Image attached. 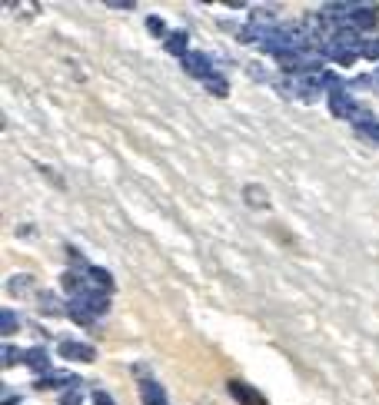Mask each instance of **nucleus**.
<instances>
[{"label": "nucleus", "instance_id": "nucleus-21", "mask_svg": "<svg viewBox=\"0 0 379 405\" xmlns=\"http://www.w3.org/2000/svg\"><path fill=\"white\" fill-rule=\"evenodd\" d=\"M363 57L366 60H379V44H363Z\"/></svg>", "mask_w": 379, "mask_h": 405}, {"label": "nucleus", "instance_id": "nucleus-15", "mask_svg": "<svg viewBox=\"0 0 379 405\" xmlns=\"http://www.w3.org/2000/svg\"><path fill=\"white\" fill-rule=\"evenodd\" d=\"M61 283H63V289H67V292H74L76 299H80V296L87 292V289H83V279H80V276H76L74 270H70V272H63V279H61Z\"/></svg>", "mask_w": 379, "mask_h": 405}, {"label": "nucleus", "instance_id": "nucleus-4", "mask_svg": "<svg viewBox=\"0 0 379 405\" xmlns=\"http://www.w3.org/2000/svg\"><path fill=\"white\" fill-rule=\"evenodd\" d=\"M330 110H333L336 117H343V120H353L360 106H356V104H353V100L346 97V93L339 90V93H330Z\"/></svg>", "mask_w": 379, "mask_h": 405}, {"label": "nucleus", "instance_id": "nucleus-3", "mask_svg": "<svg viewBox=\"0 0 379 405\" xmlns=\"http://www.w3.org/2000/svg\"><path fill=\"white\" fill-rule=\"evenodd\" d=\"M61 356L70 362H93L97 359L93 345H83V342H61Z\"/></svg>", "mask_w": 379, "mask_h": 405}, {"label": "nucleus", "instance_id": "nucleus-20", "mask_svg": "<svg viewBox=\"0 0 379 405\" xmlns=\"http://www.w3.org/2000/svg\"><path fill=\"white\" fill-rule=\"evenodd\" d=\"M61 405H83V395H80V389H74V392H67L61 399Z\"/></svg>", "mask_w": 379, "mask_h": 405}, {"label": "nucleus", "instance_id": "nucleus-11", "mask_svg": "<svg viewBox=\"0 0 379 405\" xmlns=\"http://www.w3.org/2000/svg\"><path fill=\"white\" fill-rule=\"evenodd\" d=\"M24 362L31 365L33 372H44V369H50V359H47L44 349H27V352H24Z\"/></svg>", "mask_w": 379, "mask_h": 405}, {"label": "nucleus", "instance_id": "nucleus-6", "mask_svg": "<svg viewBox=\"0 0 379 405\" xmlns=\"http://www.w3.org/2000/svg\"><path fill=\"white\" fill-rule=\"evenodd\" d=\"M243 199H246V206H253V210H266V206H270V193H266L259 183H250V186L243 190Z\"/></svg>", "mask_w": 379, "mask_h": 405}, {"label": "nucleus", "instance_id": "nucleus-7", "mask_svg": "<svg viewBox=\"0 0 379 405\" xmlns=\"http://www.w3.org/2000/svg\"><path fill=\"white\" fill-rule=\"evenodd\" d=\"M229 392H233V399H236V402H243V405H266L257 395V389H250L246 382H236V379H233V382H229Z\"/></svg>", "mask_w": 379, "mask_h": 405}, {"label": "nucleus", "instance_id": "nucleus-18", "mask_svg": "<svg viewBox=\"0 0 379 405\" xmlns=\"http://www.w3.org/2000/svg\"><path fill=\"white\" fill-rule=\"evenodd\" d=\"M207 90L216 93V97H227L229 87H227V80H220V76H210V80H207Z\"/></svg>", "mask_w": 379, "mask_h": 405}, {"label": "nucleus", "instance_id": "nucleus-13", "mask_svg": "<svg viewBox=\"0 0 379 405\" xmlns=\"http://www.w3.org/2000/svg\"><path fill=\"white\" fill-rule=\"evenodd\" d=\"M143 405H167V395L156 382H143Z\"/></svg>", "mask_w": 379, "mask_h": 405}, {"label": "nucleus", "instance_id": "nucleus-12", "mask_svg": "<svg viewBox=\"0 0 379 405\" xmlns=\"http://www.w3.org/2000/svg\"><path fill=\"white\" fill-rule=\"evenodd\" d=\"M57 386H74V375L54 372V375H44V379H37V389H57Z\"/></svg>", "mask_w": 379, "mask_h": 405}, {"label": "nucleus", "instance_id": "nucleus-14", "mask_svg": "<svg viewBox=\"0 0 379 405\" xmlns=\"http://www.w3.org/2000/svg\"><path fill=\"white\" fill-rule=\"evenodd\" d=\"M17 326H20V322H17V313L0 309V336H3V339H10V336L17 332Z\"/></svg>", "mask_w": 379, "mask_h": 405}, {"label": "nucleus", "instance_id": "nucleus-5", "mask_svg": "<svg viewBox=\"0 0 379 405\" xmlns=\"http://www.w3.org/2000/svg\"><path fill=\"white\" fill-rule=\"evenodd\" d=\"M353 123H356V130L366 136V140H373V143H379V120L376 117H369L366 110H356V117H353Z\"/></svg>", "mask_w": 379, "mask_h": 405}, {"label": "nucleus", "instance_id": "nucleus-23", "mask_svg": "<svg viewBox=\"0 0 379 405\" xmlns=\"http://www.w3.org/2000/svg\"><path fill=\"white\" fill-rule=\"evenodd\" d=\"M14 359H17V352L10 349V345H7V349H3V362H14Z\"/></svg>", "mask_w": 379, "mask_h": 405}, {"label": "nucleus", "instance_id": "nucleus-16", "mask_svg": "<svg viewBox=\"0 0 379 405\" xmlns=\"http://www.w3.org/2000/svg\"><path fill=\"white\" fill-rule=\"evenodd\" d=\"M40 313H44V315H61L63 313L61 299H57L54 292H44V296H40Z\"/></svg>", "mask_w": 379, "mask_h": 405}, {"label": "nucleus", "instance_id": "nucleus-22", "mask_svg": "<svg viewBox=\"0 0 379 405\" xmlns=\"http://www.w3.org/2000/svg\"><path fill=\"white\" fill-rule=\"evenodd\" d=\"M93 405H113V399H110L106 392H97V395H93Z\"/></svg>", "mask_w": 379, "mask_h": 405}, {"label": "nucleus", "instance_id": "nucleus-1", "mask_svg": "<svg viewBox=\"0 0 379 405\" xmlns=\"http://www.w3.org/2000/svg\"><path fill=\"white\" fill-rule=\"evenodd\" d=\"M379 20V10L376 7H366V3H353V10H349L346 17V27H353V31H369V27H376Z\"/></svg>", "mask_w": 379, "mask_h": 405}, {"label": "nucleus", "instance_id": "nucleus-9", "mask_svg": "<svg viewBox=\"0 0 379 405\" xmlns=\"http://www.w3.org/2000/svg\"><path fill=\"white\" fill-rule=\"evenodd\" d=\"M67 313H70V319H74V322H80V326H87V322H93V319H97V315L90 313V306H87V299H83V296L70 302V309H67Z\"/></svg>", "mask_w": 379, "mask_h": 405}, {"label": "nucleus", "instance_id": "nucleus-17", "mask_svg": "<svg viewBox=\"0 0 379 405\" xmlns=\"http://www.w3.org/2000/svg\"><path fill=\"white\" fill-rule=\"evenodd\" d=\"M31 286H33L31 276H14V279H10V286H7V292H10V296H24Z\"/></svg>", "mask_w": 379, "mask_h": 405}, {"label": "nucleus", "instance_id": "nucleus-8", "mask_svg": "<svg viewBox=\"0 0 379 405\" xmlns=\"http://www.w3.org/2000/svg\"><path fill=\"white\" fill-rule=\"evenodd\" d=\"M87 279H90L93 292H110V289H113V276L106 270H100V266H90V270H87Z\"/></svg>", "mask_w": 379, "mask_h": 405}, {"label": "nucleus", "instance_id": "nucleus-10", "mask_svg": "<svg viewBox=\"0 0 379 405\" xmlns=\"http://www.w3.org/2000/svg\"><path fill=\"white\" fill-rule=\"evenodd\" d=\"M186 47H190V37H186V31H177V33H170V37H167V50H170V53H177L180 60L186 57V53H190Z\"/></svg>", "mask_w": 379, "mask_h": 405}, {"label": "nucleus", "instance_id": "nucleus-19", "mask_svg": "<svg viewBox=\"0 0 379 405\" xmlns=\"http://www.w3.org/2000/svg\"><path fill=\"white\" fill-rule=\"evenodd\" d=\"M147 31H150L153 37H163V33H167V24H163L160 17H147Z\"/></svg>", "mask_w": 379, "mask_h": 405}, {"label": "nucleus", "instance_id": "nucleus-2", "mask_svg": "<svg viewBox=\"0 0 379 405\" xmlns=\"http://www.w3.org/2000/svg\"><path fill=\"white\" fill-rule=\"evenodd\" d=\"M183 70H186L190 76H197V80H210V76H213L210 60H207L203 53H193V50L183 57Z\"/></svg>", "mask_w": 379, "mask_h": 405}]
</instances>
